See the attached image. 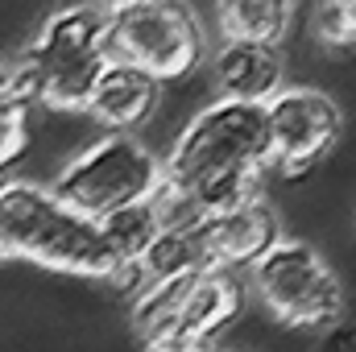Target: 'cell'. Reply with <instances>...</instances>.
Here are the masks:
<instances>
[{"instance_id": "6da1fadb", "label": "cell", "mask_w": 356, "mask_h": 352, "mask_svg": "<svg viewBox=\"0 0 356 352\" xmlns=\"http://www.w3.org/2000/svg\"><path fill=\"white\" fill-rule=\"evenodd\" d=\"M269 166L266 104L216 99L178 129L170 154L162 158V178L186 195L199 220H207L257 199Z\"/></svg>"}, {"instance_id": "7a4b0ae2", "label": "cell", "mask_w": 356, "mask_h": 352, "mask_svg": "<svg viewBox=\"0 0 356 352\" xmlns=\"http://www.w3.org/2000/svg\"><path fill=\"white\" fill-rule=\"evenodd\" d=\"M8 257L79 278L112 282L116 273L99 228L33 182H0V262Z\"/></svg>"}, {"instance_id": "3957f363", "label": "cell", "mask_w": 356, "mask_h": 352, "mask_svg": "<svg viewBox=\"0 0 356 352\" xmlns=\"http://www.w3.org/2000/svg\"><path fill=\"white\" fill-rule=\"evenodd\" d=\"M245 311L241 273L203 269L137 294L133 328L145 352H207Z\"/></svg>"}, {"instance_id": "277c9868", "label": "cell", "mask_w": 356, "mask_h": 352, "mask_svg": "<svg viewBox=\"0 0 356 352\" xmlns=\"http://www.w3.org/2000/svg\"><path fill=\"white\" fill-rule=\"evenodd\" d=\"M162 186V158L129 133H108L79 150L46 186L63 207L83 220H104L120 207L145 203Z\"/></svg>"}, {"instance_id": "5b68a950", "label": "cell", "mask_w": 356, "mask_h": 352, "mask_svg": "<svg viewBox=\"0 0 356 352\" xmlns=\"http://www.w3.org/2000/svg\"><path fill=\"white\" fill-rule=\"evenodd\" d=\"M108 58V13L95 4H67L46 17L21 67L33 75L38 104L54 112H83L88 88Z\"/></svg>"}, {"instance_id": "8992f818", "label": "cell", "mask_w": 356, "mask_h": 352, "mask_svg": "<svg viewBox=\"0 0 356 352\" xmlns=\"http://www.w3.org/2000/svg\"><path fill=\"white\" fill-rule=\"evenodd\" d=\"M108 58L158 83H178L203 63V29L186 0H120L108 8Z\"/></svg>"}, {"instance_id": "52a82bcc", "label": "cell", "mask_w": 356, "mask_h": 352, "mask_svg": "<svg viewBox=\"0 0 356 352\" xmlns=\"http://www.w3.org/2000/svg\"><path fill=\"white\" fill-rule=\"evenodd\" d=\"M266 311L286 328H327L340 323L344 290L332 265L302 241H277L261 262L249 269Z\"/></svg>"}, {"instance_id": "ba28073f", "label": "cell", "mask_w": 356, "mask_h": 352, "mask_svg": "<svg viewBox=\"0 0 356 352\" xmlns=\"http://www.w3.org/2000/svg\"><path fill=\"white\" fill-rule=\"evenodd\" d=\"M266 129H269V162L286 175H307L319 166L344 133L340 104L319 88H282L266 99Z\"/></svg>"}, {"instance_id": "9c48e42d", "label": "cell", "mask_w": 356, "mask_h": 352, "mask_svg": "<svg viewBox=\"0 0 356 352\" xmlns=\"http://www.w3.org/2000/svg\"><path fill=\"white\" fill-rule=\"evenodd\" d=\"M195 232H199L207 269H224V273L253 269L282 241L277 237V216H273V207L261 195L249 199V203H241V207H232V211L199 220Z\"/></svg>"}, {"instance_id": "30bf717a", "label": "cell", "mask_w": 356, "mask_h": 352, "mask_svg": "<svg viewBox=\"0 0 356 352\" xmlns=\"http://www.w3.org/2000/svg\"><path fill=\"white\" fill-rule=\"evenodd\" d=\"M158 104H162V83L154 75L137 71L133 63L104 58V67L95 71L88 88L83 112L112 133H129V129H145L154 120Z\"/></svg>"}, {"instance_id": "8fae6325", "label": "cell", "mask_w": 356, "mask_h": 352, "mask_svg": "<svg viewBox=\"0 0 356 352\" xmlns=\"http://www.w3.org/2000/svg\"><path fill=\"white\" fill-rule=\"evenodd\" d=\"M282 50L261 42H224L211 58V79L220 99L241 104H266L273 91H282Z\"/></svg>"}, {"instance_id": "7c38bea8", "label": "cell", "mask_w": 356, "mask_h": 352, "mask_svg": "<svg viewBox=\"0 0 356 352\" xmlns=\"http://www.w3.org/2000/svg\"><path fill=\"white\" fill-rule=\"evenodd\" d=\"M298 0H216V21L224 42L277 46L294 25Z\"/></svg>"}, {"instance_id": "4fadbf2b", "label": "cell", "mask_w": 356, "mask_h": 352, "mask_svg": "<svg viewBox=\"0 0 356 352\" xmlns=\"http://www.w3.org/2000/svg\"><path fill=\"white\" fill-rule=\"evenodd\" d=\"M95 228H99V241H104V249H108V257H112V269H116L112 282L137 262V257L149 249V241L162 232V224H158L149 199H145V203H133V207H120V211H112V216H104V220H95Z\"/></svg>"}, {"instance_id": "5bb4252c", "label": "cell", "mask_w": 356, "mask_h": 352, "mask_svg": "<svg viewBox=\"0 0 356 352\" xmlns=\"http://www.w3.org/2000/svg\"><path fill=\"white\" fill-rule=\"evenodd\" d=\"M29 112L8 95V79H4V67H0V170H8L25 145H29Z\"/></svg>"}, {"instance_id": "9a60e30c", "label": "cell", "mask_w": 356, "mask_h": 352, "mask_svg": "<svg viewBox=\"0 0 356 352\" xmlns=\"http://www.w3.org/2000/svg\"><path fill=\"white\" fill-rule=\"evenodd\" d=\"M315 38L332 50L353 46L356 38V0H319L315 4Z\"/></svg>"}, {"instance_id": "2e32d148", "label": "cell", "mask_w": 356, "mask_h": 352, "mask_svg": "<svg viewBox=\"0 0 356 352\" xmlns=\"http://www.w3.org/2000/svg\"><path fill=\"white\" fill-rule=\"evenodd\" d=\"M319 352H356V332L348 323H332L327 336H323V344H319Z\"/></svg>"}]
</instances>
